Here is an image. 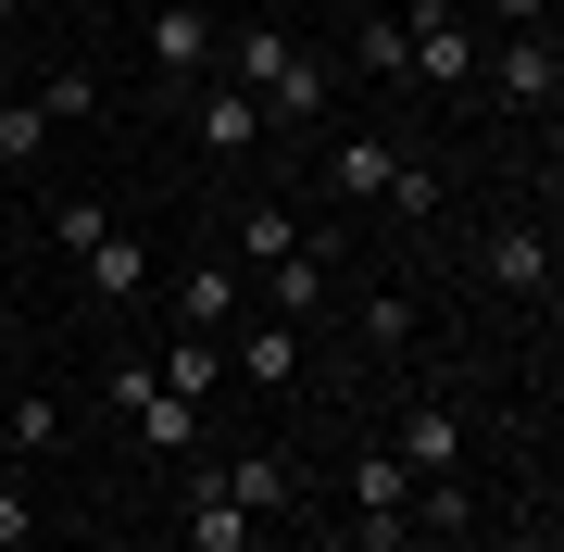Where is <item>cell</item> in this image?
<instances>
[{"label":"cell","mask_w":564,"mask_h":552,"mask_svg":"<svg viewBox=\"0 0 564 552\" xmlns=\"http://www.w3.org/2000/svg\"><path fill=\"white\" fill-rule=\"evenodd\" d=\"M263 289H276V327L326 314V251H289V264H263Z\"/></svg>","instance_id":"4fadbf2b"},{"label":"cell","mask_w":564,"mask_h":552,"mask_svg":"<svg viewBox=\"0 0 564 552\" xmlns=\"http://www.w3.org/2000/svg\"><path fill=\"white\" fill-rule=\"evenodd\" d=\"M440 552H502V540H477V528H464V540H440Z\"/></svg>","instance_id":"d4e9b609"},{"label":"cell","mask_w":564,"mask_h":552,"mask_svg":"<svg viewBox=\"0 0 564 552\" xmlns=\"http://www.w3.org/2000/svg\"><path fill=\"white\" fill-rule=\"evenodd\" d=\"M13 13H25V0H0V25H13Z\"/></svg>","instance_id":"484cf974"},{"label":"cell","mask_w":564,"mask_h":552,"mask_svg":"<svg viewBox=\"0 0 564 552\" xmlns=\"http://www.w3.org/2000/svg\"><path fill=\"white\" fill-rule=\"evenodd\" d=\"M364 339H377V351H414V302H402V289H377V302H364Z\"/></svg>","instance_id":"44dd1931"},{"label":"cell","mask_w":564,"mask_h":552,"mask_svg":"<svg viewBox=\"0 0 564 552\" xmlns=\"http://www.w3.org/2000/svg\"><path fill=\"white\" fill-rule=\"evenodd\" d=\"M489 88H502L514 113H552V88H564V51H552V25H540V39H502V51H489Z\"/></svg>","instance_id":"5b68a950"},{"label":"cell","mask_w":564,"mask_h":552,"mask_svg":"<svg viewBox=\"0 0 564 552\" xmlns=\"http://www.w3.org/2000/svg\"><path fill=\"white\" fill-rule=\"evenodd\" d=\"M477 277L489 289H502V302H552V239H540V226H489V239H477Z\"/></svg>","instance_id":"3957f363"},{"label":"cell","mask_w":564,"mask_h":552,"mask_svg":"<svg viewBox=\"0 0 564 552\" xmlns=\"http://www.w3.org/2000/svg\"><path fill=\"white\" fill-rule=\"evenodd\" d=\"M389 214H402V226H440V176L402 164V176H389Z\"/></svg>","instance_id":"7402d4cb"},{"label":"cell","mask_w":564,"mask_h":552,"mask_svg":"<svg viewBox=\"0 0 564 552\" xmlns=\"http://www.w3.org/2000/svg\"><path fill=\"white\" fill-rule=\"evenodd\" d=\"M489 13H502L514 39H540V25H552V0H489Z\"/></svg>","instance_id":"cb8c5ba5"},{"label":"cell","mask_w":564,"mask_h":552,"mask_svg":"<svg viewBox=\"0 0 564 552\" xmlns=\"http://www.w3.org/2000/svg\"><path fill=\"white\" fill-rule=\"evenodd\" d=\"M214 51H226L214 0H163V13H151V76H163V88H202V76H214Z\"/></svg>","instance_id":"7a4b0ae2"},{"label":"cell","mask_w":564,"mask_h":552,"mask_svg":"<svg viewBox=\"0 0 564 552\" xmlns=\"http://www.w3.org/2000/svg\"><path fill=\"white\" fill-rule=\"evenodd\" d=\"M214 63H226V88H251V101H263V126H314V113H326V63L289 39V25H239Z\"/></svg>","instance_id":"6da1fadb"},{"label":"cell","mask_w":564,"mask_h":552,"mask_svg":"<svg viewBox=\"0 0 564 552\" xmlns=\"http://www.w3.org/2000/svg\"><path fill=\"white\" fill-rule=\"evenodd\" d=\"M351 515H414V465L402 452H364L351 465Z\"/></svg>","instance_id":"7c38bea8"},{"label":"cell","mask_w":564,"mask_h":552,"mask_svg":"<svg viewBox=\"0 0 564 552\" xmlns=\"http://www.w3.org/2000/svg\"><path fill=\"white\" fill-rule=\"evenodd\" d=\"M389 452H402L414 477H464V414H452V402H414V414H402V440H389Z\"/></svg>","instance_id":"8992f818"},{"label":"cell","mask_w":564,"mask_h":552,"mask_svg":"<svg viewBox=\"0 0 564 552\" xmlns=\"http://www.w3.org/2000/svg\"><path fill=\"white\" fill-rule=\"evenodd\" d=\"M239 377H302V327H239Z\"/></svg>","instance_id":"2e32d148"},{"label":"cell","mask_w":564,"mask_h":552,"mask_svg":"<svg viewBox=\"0 0 564 552\" xmlns=\"http://www.w3.org/2000/svg\"><path fill=\"white\" fill-rule=\"evenodd\" d=\"M188 126H202L214 151H251L263 139V101H251V88H188Z\"/></svg>","instance_id":"ba28073f"},{"label":"cell","mask_w":564,"mask_h":552,"mask_svg":"<svg viewBox=\"0 0 564 552\" xmlns=\"http://www.w3.org/2000/svg\"><path fill=\"white\" fill-rule=\"evenodd\" d=\"M176 327L188 339H226V327H239V264H188L176 277Z\"/></svg>","instance_id":"52a82bcc"},{"label":"cell","mask_w":564,"mask_h":552,"mask_svg":"<svg viewBox=\"0 0 564 552\" xmlns=\"http://www.w3.org/2000/svg\"><path fill=\"white\" fill-rule=\"evenodd\" d=\"M326 176H339V202H389L402 151H389V139H339V151H326Z\"/></svg>","instance_id":"30bf717a"},{"label":"cell","mask_w":564,"mask_h":552,"mask_svg":"<svg viewBox=\"0 0 564 552\" xmlns=\"http://www.w3.org/2000/svg\"><path fill=\"white\" fill-rule=\"evenodd\" d=\"M151 377H163V389H176V402H202V389L226 377V339H188V327H176V339H163V351H151Z\"/></svg>","instance_id":"8fae6325"},{"label":"cell","mask_w":564,"mask_h":552,"mask_svg":"<svg viewBox=\"0 0 564 552\" xmlns=\"http://www.w3.org/2000/svg\"><path fill=\"white\" fill-rule=\"evenodd\" d=\"M0 552H39V502L25 490H0Z\"/></svg>","instance_id":"603a6c76"},{"label":"cell","mask_w":564,"mask_h":552,"mask_svg":"<svg viewBox=\"0 0 564 552\" xmlns=\"http://www.w3.org/2000/svg\"><path fill=\"white\" fill-rule=\"evenodd\" d=\"M188 552H251V515H239V490H226V477H202V490H188Z\"/></svg>","instance_id":"9c48e42d"},{"label":"cell","mask_w":564,"mask_h":552,"mask_svg":"<svg viewBox=\"0 0 564 552\" xmlns=\"http://www.w3.org/2000/svg\"><path fill=\"white\" fill-rule=\"evenodd\" d=\"M39 139H51L39 101H0V164H39Z\"/></svg>","instance_id":"ffe728a7"},{"label":"cell","mask_w":564,"mask_h":552,"mask_svg":"<svg viewBox=\"0 0 564 552\" xmlns=\"http://www.w3.org/2000/svg\"><path fill=\"white\" fill-rule=\"evenodd\" d=\"M88 289H101V302H139V289H151V264H139V239H126V226L88 251Z\"/></svg>","instance_id":"5bb4252c"},{"label":"cell","mask_w":564,"mask_h":552,"mask_svg":"<svg viewBox=\"0 0 564 552\" xmlns=\"http://www.w3.org/2000/svg\"><path fill=\"white\" fill-rule=\"evenodd\" d=\"M0 440L51 452V440H63V402H51V389H25V402H0Z\"/></svg>","instance_id":"ac0fdd59"},{"label":"cell","mask_w":564,"mask_h":552,"mask_svg":"<svg viewBox=\"0 0 564 552\" xmlns=\"http://www.w3.org/2000/svg\"><path fill=\"white\" fill-rule=\"evenodd\" d=\"M51 239H63V251H76V264H88V251H101V239H113V202H88V188H76V202H63V214H51Z\"/></svg>","instance_id":"d6986e66"},{"label":"cell","mask_w":564,"mask_h":552,"mask_svg":"<svg viewBox=\"0 0 564 552\" xmlns=\"http://www.w3.org/2000/svg\"><path fill=\"white\" fill-rule=\"evenodd\" d=\"M402 76H477V25H464V13H440V0H426V13L402 25Z\"/></svg>","instance_id":"277c9868"},{"label":"cell","mask_w":564,"mask_h":552,"mask_svg":"<svg viewBox=\"0 0 564 552\" xmlns=\"http://www.w3.org/2000/svg\"><path fill=\"white\" fill-rule=\"evenodd\" d=\"M214 477L239 490V515H276L289 502V465H276V452H239V465H214Z\"/></svg>","instance_id":"9a60e30c"},{"label":"cell","mask_w":564,"mask_h":552,"mask_svg":"<svg viewBox=\"0 0 564 552\" xmlns=\"http://www.w3.org/2000/svg\"><path fill=\"white\" fill-rule=\"evenodd\" d=\"M289 251H302V226H289L276 202H263V214H239V264H289Z\"/></svg>","instance_id":"e0dca14e"}]
</instances>
